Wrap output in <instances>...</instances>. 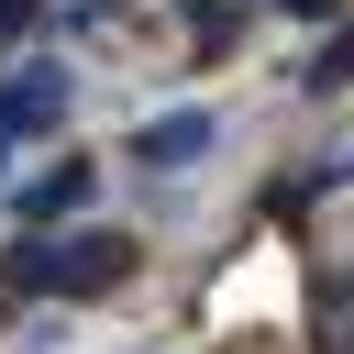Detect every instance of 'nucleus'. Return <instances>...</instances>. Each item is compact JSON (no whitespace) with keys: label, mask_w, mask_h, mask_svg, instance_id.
<instances>
[{"label":"nucleus","mask_w":354,"mask_h":354,"mask_svg":"<svg viewBox=\"0 0 354 354\" xmlns=\"http://www.w3.org/2000/svg\"><path fill=\"white\" fill-rule=\"evenodd\" d=\"M0 277L22 299H111L133 277V232H22L0 254Z\"/></svg>","instance_id":"obj_1"},{"label":"nucleus","mask_w":354,"mask_h":354,"mask_svg":"<svg viewBox=\"0 0 354 354\" xmlns=\"http://www.w3.org/2000/svg\"><path fill=\"white\" fill-rule=\"evenodd\" d=\"M88 188H100V166H77V155H66V166H44L33 188H11V221H22V232H55L66 210H88Z\"/></svg>","instance_id":"obj_3"},{"label":"nucleus","mask_w":354,"mask_h":354,"mask_svg":"<svg viewBox=\"0 0 354 354\" xmlns=\"http://www.w3.org/2000/svg\"><path fill=\"white\" fill-rule=\"evenodd\" d=\"M133 155H144V166H188V155H210V111H166V122H144Z\"/></svg>","instance_id":"obj_4"},{"label":"nucleus","mask_w":354,"mask_h":354,"mask_svg":"<svg viewBox=\"0 0 354 354\" xmlns=\"http://www.w3.org/2000/svg\"><path fill=\"white\" fill-rule=\"evenodd\" d=\"M55 122H66V77H55V66L0 77V155H11V144H44Z\"/></svg>","instance_id":"obj_2"},{"label":"nucleus","mask_w":354,"mask_h":354,"mask_svg":"<svg viewBox=\"0 0 354 354\" xmlns=\"http://www.w3.org/2000/svg\"><path fill=\"white\" fill-rule=\"evenodd\" d=\"M33 22H44V0H0V44H22Z\"/></svg>","instance_id":"obj_6"},{"label":"nucleus","mask_w":354,"mask_h":354,"mask_svg":"<svg viewBox=\"0 0 354 354\" xmlns=\"http://www.w3.org/2000/svg\"><path fill=\"white\" fill-rule=\"evenodd\" d=\"M299 88H310V100H332V88H354V22H343V33H332V44L310 55V66H299Z\"/></svg>","instance_id":"obj_5"},{"label":"nucleus","mask_w":354,"mask_h":354,"mask_svg":"<svg viewBox=\"0 0 354 354\" xmlns=\"http://www.w3.org/2000/svg\"><path fill=\"white\" fill-rule=\"evenodd\" d=\"M277 11H288V22H321V11H332V0H277Z\"/></svg>","instance_id":"obj_7"}]
</instances>
